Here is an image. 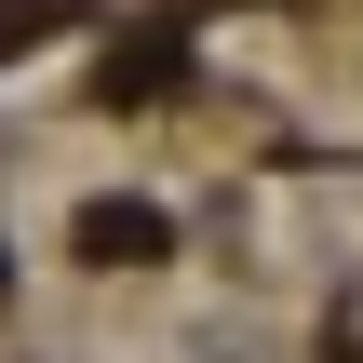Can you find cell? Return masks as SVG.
<instances>
[{
    "instance_id": "1",
    "label": "cell",
    "mask_w": 363,
    "mask_h": 363,
    "mask_svg": "<svg viewBox=\"0 0 363 363\" xmlns=\"http://www.w3.org/2000/svg\"><path fill=\"white\" fill-rule=\"evenodd\" d=\"M67 242H81L94 269H148V256L175 242V216H162V202H135V189H108V202H81V229H67Z\"/></svg>"
},
{
    "instance_id": "2",
    "label": "cell",
    "mask_w": 363,
    "mask_h": 363,
    "mask_svg": "<svg viewBox=\"0 0 363 363\" xmlns=\"http://www.w3.org/2000/svg\"><path fill=\"white\" fill-rule=\"evenodd\" d=\"M135 94H175V27L121 40V67H108V108H135Z\"/></svg>"
},
{
    "instance_id": "3",
    "label": "cell",
    "mask_w": 363,
    "mask_h": 363,
    "mask_svg": "<svg viewBox=\"0 0 363 363\" xmlns=\"http://www.w3.org/2000/svg\"><path fill=\"white\" fill-rule=\"evenodd\" d=\"M67 13H81V0H0V67H13V54H27V40H54V27H67Z\"/></svg>"
}]
</instances>
